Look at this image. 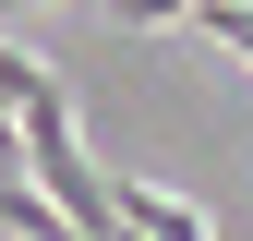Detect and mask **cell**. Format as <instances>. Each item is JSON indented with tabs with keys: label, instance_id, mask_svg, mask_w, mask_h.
Returning <instances> with one entry per match:
<instances>
[{
	"label": "cell",
	"instance_id": "obj_4",
	"mask_svg": "<svg viewBox=\"0 0 253 241\" xmlns=\"http://www.w3.org/2000/svg\"><path fill=\"white\" fill-rule=\"evenodd\" d=\"M0 12H24V0H0Z\"/></svg>",
	"mask_w": 253,
	"mask_h": 241
},
{
	"label": "cell",
	"instance_id": "obj_1",
	"mask_svg": "<svg viewBox=\"0 0 253 241\" xmlns=\"http://www.w3.org/2000/svg\"><path fill=\"white\" fill-rule=\"evenodd\" d=\"M121 217H133V241H205V217L181 193H157V181H121Z\"/></svg>",
	"mask_w": 253,
	"mask_h": 241
},
{
	"label": "cell",
	"instance_id": "obj_2",
	"mask_svg": "<svg viewBox=\"0 0 253 241\" xmlns=\"http://www.w3.org/2000/svg\"><path fill=\"white\" fill-rule=\"evenodd\" d=\"M193 24H205V37H229V48L253 60V0H193Z\"/></svg>",
	"mask_w": 253,
	"mask_h": 241
},
{
	"label": "cell",
	"instance_id": "obj_3",
	"mask_svg": "<svg viewBox=\"0 0 253 241\" xmlns=\"http://www.w3.org/2000/svg\"><path fill=\"white\" fill-rule=\"evenodd\" d=\"M109 12L133 24V37H157V24H181V12H193V0H109Z\"/></svg>",
	"mask_w": 253,
	"mask_h": 241
}]
</instances>
